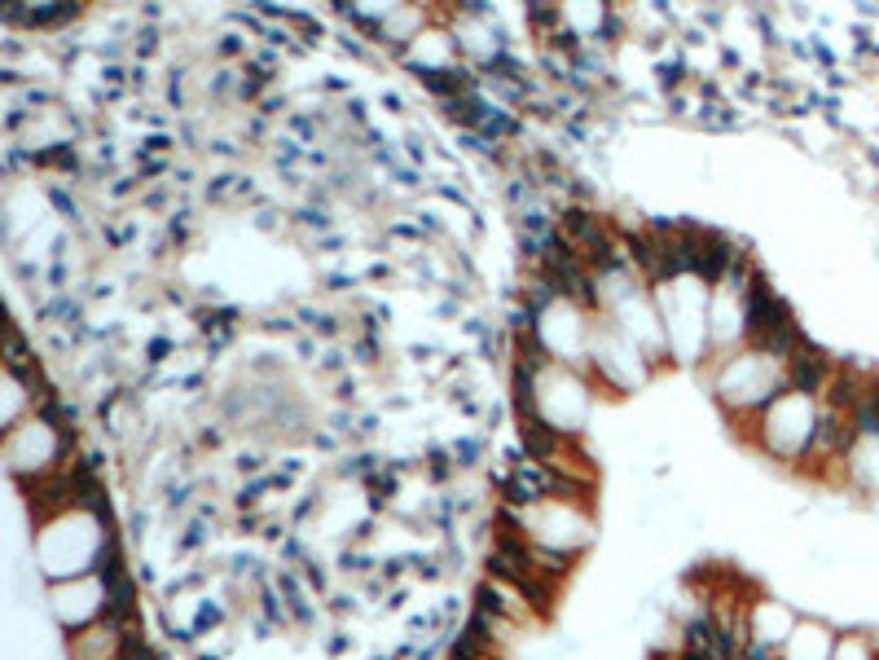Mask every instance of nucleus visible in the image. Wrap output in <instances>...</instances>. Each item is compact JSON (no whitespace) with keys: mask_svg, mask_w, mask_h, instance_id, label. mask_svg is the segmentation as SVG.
Instances as JSON below:
<instances>
[{"mask_svg":"<svg viewBox=\"0 0 879 660\" xmlns=\"http://www.w3.org/2000/svg\"><path fill=\"white\" fill-rule=\"evenodd\" d=\"M49 608L58 616V625L66 634L84 630V625L102 621L106 616V586L97 572L88 577H71V581H49Z\"/></svg>","mask_w":879,"mask_h":660,"instance_id":"f257e3e1","label":"nucleus"},{"mask_svg":"<svg viewBox=\"0 0 879 660\" xmlns=\"http://www.w3.org/2000/svg\"><path fill=\"white\" fill-rule=\"evenodd\" d=\"M132 630H137V625H119V621H110V616H102V621L84 625V630H75L66 638V656L71 660H124Z\"/></svg>","mask_w":879,"mask_h":660,"instance_id":"f03ea898","label":"nucleus"},{"mask_svg":"<svg viewBox=\"0 0 879 660\" xmlns=\"http://www.w3.org/2000/svg\"><path fill=\"white\" fill-rule=\"evenodd\" d=\"M800 616L778 599H752L748 603V638L765 652H783V643L792 638Z\"/></svg>","mask_w":879,"mask_h":660,"instance_id":"7ed1b4c3","label":"nucleus"},{"mask_svg":"<svg viewBox=\"0 0 879 660\" xmlns=\"http://www.w3.org/2000/svg\"><path fill=\"white\" fill-rule=\"evenodd\" d=\"M836 643L840 634H831L822 621H800L792 638L783 643L778 660H836Z\"/></svg>","mask_w":879,"mask_h":660,"instance_id":"20e7f679","label":"nucleus"},{"mask_svg":"<svg viewBox=\"0 0 879 660\" xmlns=\"http://www.w3.org/2000/svg\"><path fill=\"white\" fill-rule=\"evenodd\" d=\"M488 660H502V656H488Z\"/></svg>","mask_w":879,"mask_h":660,"instance_id":"39448f33","label":"nucleus"}]
</instances>
